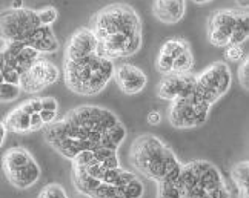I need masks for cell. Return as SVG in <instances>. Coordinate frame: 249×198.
Wrapping results in <instances>:
<instances>
[{
    "label": "cell",
    "mask_w": 249,
    "mask_h": 198,
    "mask_svg": "<svg viewBox=\"0 0 249 198\" xmlns=\"http://www.w3.org/2000/svg\"><path fill=\"white\" fill-rule=\"evenodd\" d=\"M231 180L237 186L238 198H249V163H248V160L238 162L231 169Z\"/></svg>",
    "instance_id": "17"
},
{
    "label": "cell",
    "mask_w": 249,
    "mask_h": 198,
    "mask_svg": "<svg viewBox=\"0 0 249 198\" xmlns=\"http://www.w3.org/2000/svg\"><path fill=\"white\" fill-rule=\"evenodd\" d=\"M114 62L99 55H88L79 60H65L63 77L70 91L79 96H95L102 92L114 77Z\"/></svg>",
    "instance_id": "3"
},
{
    "label": "cell",
    "mask_w": 249,
    "mask_h": 198,
    "mask_svg": "<svg viewBox=\"0 0 249 198\" xmlns=\"http://www.w3.org/2000/svg\"><path fill=\"white\" fill-rule=\"evenodd\" d=\"M193 2H196V3H198V5H203V3H209L211 0H193Z\"/></svg>",
    "instance_id": "35"
},
{
    "label": "cell",
    "mask_w": 249,
    "mask_h": 198,
    "mask_svg": "<svg viewBox=\"0 0 249 198\" xmlns=\"http://www.w3.org/2000/svg\"><path fill=\"white\" fill-rule=\"evenodd\" d=\"M157 198H181L178 184L172 182L157 183Z\"/></svg>",
    "instance_id": "21"
},
{
    "label": "cell",
    "mask_w": 249,
    "mask_h": 198,
    "mask_svg": "<svg viewBox=\"0 0 249 198\" xmlns=\"http://www.w3.org/2000/svg\"><path fill=\"white\" fill-rule=\"evenodd\" d=\"M196 89V75L193 74H168L159 82L157 97L166 101L188 99Z\"/></svg>",
    "instance_id": "11"
},
{
    "label": "cell",
    "mask_w": 249,
    "mask_h": 198,
    "mask_svg": "<svg viewBox=\"0 0 249 198\" xmlns=\"http://www.w3.org/2000/svg\"><path fill=\"white\" fill-rule=\"evenodd\" d=\"M156 69L161 74V75H168L172 74V59L168 57V55L159 52L157 59H156Z\"/></svg>",
    "instance_id": "25"
},
{
    "label": "cell",
    "mask_w": 249,
    "mask_h": 198,
    "mask_svg": "<svg viewBox=\"0 0 249 198\" xmlns=\"http://www.w3.org/2000/svg\"><path fill=\"white\" fill-rule=\"evenodd\" d=\"M30 114H26L20 109V106H17L6 114L3 125L8 131L14 132V134H28L30 132Z\"/></svg>",
    "instance_id": "16"
},
{
    "label": "cell",
    "mask_w": 249,
    "mask_h": 198,
    "mask_svg": "<svg viewBox=\"0 0 249 198\" xmlns=\"http://www.w3.org/2000/svg\"><path fill=\"white\" fill-rule=\"evenodd\" d=\"M152 13L161 23H178L185 17L186 0H154Z\"/></svg>",
    "instance_id": "15"
},
{
    "label": "cell",
    "mask_w": 249,
    "mask_h": 198,
    "mask_svg": "<svg viewBox=\"0 0 249 198\" xmlns=\"http://www.w3.org/2000/svg\"><path fill=\"white\" fill-rule=\"evenodd\" d=\"M91 31L97 42L112 34H142V22L136 9L129 5H109L95 14Z\"/></svg>",
    "instance_id": "5"
},
{
    "label": "cell",
    "mask_w": 249,
    "mask_h": 198,
    "mask_svg": "<svg viewBox=\"0 0 249 198\" xmlns=\"http://www.w3.org/2000/svg\"><path fill=\"white\" fill-rule=\"evenodd\" d=\"M23 0H13L11 2V9H16V11H18V9H23Z\"/></svg>",
    "instance_id": "33"
},
{
    "label": "cell",
    "mask_w": 249,
    "mask_h": 198,
    "mask_svg": "<svg viewBox=\"0 0 249 198\" xmlns=\"http://www.w3.org/2000/svg\"><path fill=\"white\" fill-rule=\"evenodd\" d=\"M129 162L140 175L151 182H172L178 184L181 163L156 135L146 134L134 140L129 150Z\"/></svg>",
    "instance_id": "2"
},
{
    "label": "cell",
    "mask_w": 249,
    "mask_h": 198,
    "mask_svg": "<svg viewBox=\"0 0 249 198\" xmlns=\"http://www.w3.org/2000/svg\"><path fill=\"white\" fill-rule=\"evenodd\" d=\"M238 13L240 9H218L209 16L206 34L214 46L226 48L229 45V37L232 34Z\"/></svg>",
    "instance_id": "10"
},
{
    "label": "cell",
    "mask_w": 249,
    "mask_h": 198,
    "mask_svg": "<svg viewBox=\"0 0 249 198\" xmlns=\"http://www.w3.org/2000/svg\"><path fill=\"white\" fill-rule=\"evenodd\" d=\"M37 198H70V197L60 184L51 183L43 187Z\"/></svg>",
    "instance_id": "24"
},
{
    "label": "cell",
    "mask_w": 249,
    "mask_h": 198,
    "mask_svg": "<svg viewBox=\"0 0 249 198\" xmlns=\"http://www.w3.org/2000/svg\"><path fill=\"white\" fill-rule=\"evenodd\" d=\"M40 129H45V125H43V121L39 116V112H37V114H31V117H30V132H36V131H40Z\"/></svg>",
    "instance_id": "29"
},
{
    "label": "cell",
    "mask_w": 249,
    "mask_h": 198,
    "mask_svg": "<svg viewBox=\"0 0 249 198\" xmlns=\"http://www.w3.org/2000/svg\"><path fill=\"white\" fill-rule=\"evenodd\" d=\"M189 50L191 48H189L188 42L181 40V39H171V40L163 43V46L160 48V52L168 55V57H171V59H176V57H178L180 54H183V52H186Z\"/></svg>",
    "instance_id": "18"
},
{
    "label": "cell",
    "mask_w": 249,
    "mask_h": 198,
    "mask_svg": "<svg viewBox=\"0 0 249 198\" xmlns=\"http://www.w3.org/2000/svg\"><path fill=\"white\" fill-rule=\"evenodd\" d=\"M43 137L54 150L71 162L83 150H117L126 138V129L109 109L85 105L46 126Z\"/></svg>",
    "instance_id": "1"
},
{
    "label": "cell",
    "mask_w": 249,
    "mask_h": 198,
    "mask_svg": "<svg viewBox=\"0 0 249 198\" xmlns=\"http://www.w3.org/2000/svg\"><path fill=\"white\" fill-rule=\"evenodd\" d=\"M42 26L37 18V13L33 9H3L0 13V39L3 43L20 42L26 43L36 28Z\"/></svg>",
    "instance_id": "8"
},
{
    "label": "cell",
    "mask_w": 249,
    "mask_h": 198,
    "mask_svg": "<svg viewBox=\"0 0 249 198\" xmlns=\"http://www.w3.org/2000/svg\"><path fill=\"white\" fill-rule=\"evenodd\" d=\"M39 116H40V118H42V121H43V125H45V128H46V126L53 125L54 121H55L57 118H59V111H46V109H43V111L39 112Z\"/></svg>",
    "instance_id": "28"
},
{
    "label": "cell",
    "mask_w": 249,
    "mask_h": 198,
    "mask_svg": "<svg viewBox=\"0 0 249 198\" xmlns=\"http://www.w3.org/2000/svg\"><path fill=\"white\" fill-rule=\"evenodd\" d=\"M59 111V101L54 97H42V111Z\"/></svg>",
    "instance_id": "30"
},
{
    "label": "cell",
    "mask_w": 249,
    "mask_h": 198,
    "mask_svg": "<svg viewBox=\"0 0 249 198\" xmlns=\"http://www.w3.org/2000/svg\"><path fill=\"white\" fill-rule=\"evenodd\" d=\"M238 80H240V84L248 89L249 88V59L245 57L240 68H238Z\"/></svg>",
    "instance_id": "27"
},
{
    "label": "cell",
    "mask_w": 249,
    "mask_h": 198,
    "mask_svg": "<svg viewBox=\"0 0 249 198\" xmlns=\"http://www.w3.org/2000/svg\"><path fill=\"white\" fill-rule=\"evenodd\" d=\"M59 77L60 71L57 68V65L40 57L20 75L18 86H20L22 92L37 94L43 91L45 88L51 86V84L57 83Z\"/></svg>",
    "instance_id": "9"
},
{
    "label": "cell",
    "mask_w": 249,
    "mask_h": 198,
    "mask_svg": "<svg viewBox=\"0 0 249 198\" xmlns=\"http://www.w3.org/2000/svg\"><path fill=\"white\" fill-rule=\"evenodd\" d=\"M2 169L9 184L16 189H30L42 177L36 158L22 146L8 149L2 157Z\"/></svg>",
    "instance_id": "6"
},
{
    "label": "cell",
    "mask_w": 249,
    "mask_h": 198,
    "mask_svg": "<svg viewBox=\"0 0 249 198\" xmlns=\"http://www.w3.org/2000/svg\"><path fill=\"white\" fill-rule=\"evenodd\" d=\"M146 120H148V123L149 125H152V126H156V125H160L161 123V114L159 111H149L148 112V117H146Z\"/></svg>",
    "instance_id": "31"
},
{
    "label": "cell",
    "mask_w": 249,
    "mask_h": 198,
    "mask_svg": "<svg viewBox=\"0 0 249 198\" xmlns=\"http://www.w3.org/2000/svg\"><path fill=\"white\" fill-rule=\"evenodd\" d=\"M178 189L181 198H231L220 169L205 160L181 165Z\"/></svg>",
    "instance_id": "4"
},
{
    "label": "cell",
    "mask_w": 249,
    "mask_h": 198,
    "mask_svg": "<svg viewBox=\"0 0 249 198\" xmlns=\"http://www.w3.org/2000/svg\"><path fill=\"white\" fill-rule=\"evenodd\" d=\"M36 13H37V18H39V23L42 26H51L57 20V17H59V11L54 6L42 8Z\"/></svg>",
    "instance_id": "23"
},
{
    "label": "cell",
    "mask_w": 249,
    "mask_h": 198,
    "mask_svg": "<svg viewBox=\"0 0 249 198\" xmlns=\"http://www.w3.org/2000/svg\"><path fill=\"white\" fill-rule=\"evenodd\" d=\"M20 109L26 114H37V112L42 111V97H34V99H30L26 100L25 103L20 105Z\"/></svg>",
    "instance_id": "26"
},
{
    "label": "cell",
    "mask_w": 249,
    "mask_h": 198,
    "mask_svg": "<svg viewBox=\"0 0 249 198\" xmlns=\"http://www.w3.org/2000/svg\"><path fill=\"white\" fill-rule=\"evenodd\" d=\"M112 79L116 80L120 91L128 94V96H134V94L142 92L148 83V77L143 72V69L131 63H123L119 68L114 69Z\"/></svg>",
    "instance_id": "12"
},
{
    "label": "cell",
    "mask_w": 249,
    "mask_h": 198,
    "mask_svg": "<svg viewBox=\"0 0 249 198\" xmlns=\"http://www.w3.org/2000/svg\"><path fill=\"white\" fill-rule=\"evenodd\" d=\"M225 57L228 62H242L245 57H248V51L245 50V45H229L226 46V51H225Z\"/></svg>",
    "instance_id": "22"
},
{
    "label": "cell",
    "mask_w": 249,
    "mask_h": 198,
    "mask_svg": "<svg viewBox=\"0 0 249 198\" xmlns=\"http://www.w3.org/2000/svg\"><path fill=\"white\" fill-rule=\"evenodd\" d=\"M97 50V39L92 34L91 28H80L68 40L65 50V60H79L88 55L95 54Z\"/></svg>",
    "instance_id": "13"
},
{
    "label": "cell",
    "mask_w": 249,
    "mask_h": 198,
    "mask_svg": "<svg viewBox=\"0 0 249 198\" xmlns=\"http://www.w3.org/2000/svg\"><path fill=\"white\" fill-rule=\"evenodd\" d=\"M231 69L225 62H215L208 68L196 75V89L194 94L202 99L209 106H213L217 100L222 99L231 86Z\"/></svg>",
    "instance_id": "7"
},
{
    "label": "cell",
    "mask_w": 249,
    "mask_h": 198,
    "mask_svg": "<svg viewBox=\"0 0 249 198\" xmlns=\"http://www.w3.org/2000/svg\"><path fill=\"white\" fill-rule=\"evenodd\" d=\"M193 66H194V57L189 50L183 54H180L178 57L172 59V74H189L193 71Z\"/></svg>",
    "instance_id": "19"
},
{
    "label": "cell",
    "mask_w": 249,
    "mask_h": 198,
    "mask_svg": "<svg viewBox=\"0 0 249 198\" xmlns=\"http://www.w3.org/2000/svg\"><path fill=\"white\" fill-rule=\"evenodd\" d=\"M0 83H3V77H2V74H0Z\"/></svg>",
    "instance_id": "36"
},
{
    "label": "cell",
    "mask_w": 249,
    "mask_h": 198,
    "mask_svg": "<svg viewBox=\"0 0 249 198\" xmlns=\"http://www.w3.org/2000/svg\"><path fill=\"white\" fill-rule=\"evenodd\" d=\"M168 120L177 129L200 126V120L196 112V108L189 101V99H178L171 101L168 108Z\"/></svg>",
    "instance_id": "14"
},
{
    "label": "cell",
    "mask_w": 249,
    "mask_h": 198,
    "mask_svg": "<svg viewBox=\"0 0 249 198\" xmlns=\"http://www.w3.org/2000/svg\"><path fill=\"white\" fill-rule=\"evenodd\" d=\"M22 89L18 84H11V83H0V103H11L20 97Z\"/></svg>",
    "instance_id": "20"
},
{
    "label": "cell",
    "mask_w": 249,
    "mask_h": 198,
    "mask_svg": "<svg viewBox=\"0 0 249 198\" xmlns=\"http://www.w3.org/2000/svg\"><path fill=\"white\" fill-rule=\"evenodd\" d=\"M6 135H8V129H6V126L3 125V121H0V148H2V146L5 145Z\"/></svg>",
    "instance_id": "32"
},
{
    "label": "cell",
    "mask_w": 249,
    "mask_h": 198,
    "mask_svg": "<svg viewBox=\"0 0 249 198\" xmlns=\"http://www.w3.org/2000/svg\"><path fill=\"white\" fill-rule=\"evenodd\" d=\"M238 8L242 9V11H248V6H249V0H235Z\"/></svg>",
    "instance_id": "34"
}]
</instances>
